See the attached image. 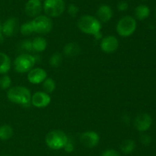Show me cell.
Masks as SVG:
<instances>
[{"mask_svg":"<svg viewBox=\"0 0 156 156\" xmlns=\"http://www.w3.org/2000/svg\"><path fill=\"white\" fill-rule=\"evenodd\" d=\"M7 98L13 103L23 106H28L30 103L31 93L27 87L17 86L9 89L7 92Z\"/></svg>","mask_w":156,"mask_h":156,"instance_id":"6da1fadb","label":"cell"},{"mask_svg":"<svg viewBox=\"0 0 156 156\" xmlns=\"http://www.w3.org/2000/svg\"><path fill=\"white\" fill-rule=\"evenodd\" d=\"M77 26L79 30L85 34L94 35L101 29V22L96 17L85 15L79 18Z\"/></svg>","mask_w":156,"mask_h":156,"instance_id":"7a4b0ae2","label":"cell"},{"mask_svg":"<svg viewBox=\"0 0 156 156\" xmlns=\"http://www.w3.org/2000/svg\"><path fill=\"white\" fill-rule=\"evenodd\" d=\"M69 137L62 130L55 129L49 132L45 137L47 146L53 150L62 149L68 141Z\"/></svg>","mask_w":156,"mask_h":156,"instance_id":"3957f363","label":"cell"},{"mask_svg":"<svg viewBox=\"0 0 156 156\" xmlns=\"http://www.w3.org/2000/svg\"><path fill=\"white\" fill-rule=\"evenodd\" d=\"M137 23L135 18L130 15H126L118 21L117 24V32L120 36L127 38L131 36L136 29Z\"/></svg>","mask_w":156,"mask_h":156,"instance_id":"277c9868","label":"cell"},{"mask_svg":"<svg viewBox=\"0 0 156 156\" xmlns=\"http://www.w3.org/2000/svg\"><path fill=\"white\" fill-rule=\"evenodd\" d=\"M36 64L35 57L29 54H21L14 61V68L19 73H28Z\"/></svg>","mask_w":156,"mask_h":156,"instance_id":"5b68a950","label":"cell"},{"mask_svg":"<svg viewBox=\"0 0 156 156\" xmlns=\"http://www.w3.org/2000/svg\"><path fill=\"white\" fill-rule=\"evenodd\" d=\"M66 9L64 0H44L43 9L46 15L56 18L62 15Z\"/></svg>","mask_w":156,"mask_h":156,"instance_id":"8992f818","label":"cell"},{"mask_svg":"<svg viewBox=\"0 0 156 156\" xmlns=\"http://www.w3.org/2000/svg\"><path fill=\"white\" fill-rule=\"evenodd\" d=\"M34 32L41 35H46L51 32L53 28V21L47 15H40L31 20Z\"/></svg>","mask_w":156,"mask_h":156,"instance_id":"52a82bcc","label":"cell"},{"mask_svg":"<svg viewBox=\"0 0 156 156\" xmlns=\"http://www.w3.org/2000/svg\"><path fill=\"white\" fill-rule=\"evenodd\" d=\"M152 124V119L148 113H143L137 115L134 119V126L139 132H144L150 128Z\"/></svg>","mask_w":156,"mask_h":156,"instance_id":"ba28073f","label":"cell"},{"mask_svg":"<svg viewBox=\"0 0 156 156\" xmlns=\"http://www.w3.org/2000/svg\"><path fill=\"white\" fill-rule=\"evenodd\" d=\"M80 142L87 148H94L98 145L100 136L98 133L94 131H86L80 135Z\"/></svg>","mask_w":156,"mask_h":156,"instance_id":"9c48e42d","label":"cell"},{"mask_svg":"<svg viewBox=\"0 0 156 156\" xmlns=\"http://www.w3.org/2000/svg\"><path fill=\"white\" fill-rule=\"evenodd\" d=\"M51 102L49 93L44 91H38L31 95L30 103L37 108H44L47 106Z\"/></svg>","mask_w":156,"mask_h":156,"instance_id":"30bf717a","label":"cell"},{"mask_svg":"<svg viewBox=\"0 0 156 156\" xmlns=\"http://www.w3.org/2000/svg\"><path fill=\"white\" fill-rule=\"evenodd\" d=\"M119 47V41L115 36L108 35L101 40L100 47L104 52L108 54L114 53Z\"/></svg>","mask_w":156,"mask_h":156,"instance_id":"8fae6325","label":"cell"},{"mask_svg":"<svg viewBox=\"0 0 156 156\" xmlns=\"http://www.w3.org/2000/svg\"><path fill=\"white\" fill-rule=\"evenodd\" d=\"M47 77V73L44 69L41 67L32 68L27 73V80L33 84H40L44 81Z\"/></svg>","mask_w":156,"mask_h":156,"instance_id":"7c38bea8","label":"cell"},{"mask_svg":"<svg viewBox=\"0 0 156 156\" xmlns=\"http://www.w3.org/2000/svg\"><path fill=\"white\" fill-rule=\"evenodd\" d=\"M42 9L43 5L39 0H28L24 8L26 15L31 18H35L41 15Z\"/></svg>","mask_w":156,"mask_h":156,"instance_id":"4fadbf2b","label":"cell"},{"mask_svg":"<svg viewBox=\"0 0 156 156\" xmlns=\"http://www.w3.org/2000/svg\"><path fill=\"white\" fill-rule=\"evenodd\" d=\"M18 20L15 18H9L2 24V32L6 37H12L18 31Z\"/></svg>","mask_w":156,"mask_h":156,"instance_id":"5bb4252c","label":"cell"},{"mask_svg":"<svg viewBox=\"0 0 156 156\" xmlns=\"http://www.w3.org/2000/svg\"><path fill=\"white\" fill-rule=\"evenodd\" d=\"M97 17L101 22H108L113 17L112 9L108 5H101L98 9Z\"/></svg>","mask_w":156,"mask_h":156,"instance_id":"9a60e30c","label":"cell"},{"mask_svg":"<svg viewBox=\"0 0 156 156\" xmlns=\"http://www.w3.org/2000/svg\"><path fill=\"white\" fill-rule=\"evenodd\" d=\"M81 49L80 47L78 44L75 42H70L66 44L63 47L64 55L67 58H74V57L78 56L80 54Z\"/></svg>","mask_w":156,"mask_h":156,"instance_id":"2e32d148","label":"cell"},{"mask_svg":"<svg viewBox=\"0 0 156 156\" xmlns=\"http://www.w3.org/2000/svg\"><path fill=\"white\" fill-rule=\"evenodd\" d=\"M135 17L140 21L146 19L150 15V9L146 5H140L137 6L134 11Z\"/></svg>","mask_w":156,"mask_h":156,"instance_id":"e0dca14e","label":"cell"},{"mask_svg":"<svg viewBox=\"0 0 156 156\" xmlns=\"http://www.w3.org/2000/svg\"><path fill=\"white\" fill-rule=\"evenodd\" d=\"M11 68L10 58L6 54L0 52V74L8 73Z\"/></svg>","mask_w":156,"mask_h":156,"instance_id":"ac0fdd59","label":"cell"},{"mask_svg":"<svg viewBox=\"0 0 156 156\" xmlns=\"http://www.w3.org/2000/svg\"><path fill=\"white\" fill-rule=\"evenodd\" d=\"M33 50L36 52H42L46 50L47 47V41L43 37H36L32 40Z\"/></svg>","mask_w":156,"mask_h":156,"instance_id":"d6986e66","label":"cell"},{"mask_svg":"<svg viewBox=\"0 0 156 156\" xmlns=\"http://www.w3.org/2000/svg\"><path fill=\"white\" fill-rule=\"evenodd\" d=\"M13 128L9 125H2L0 126V139L9 140L13 136Z\"/></svg>","mask_w":156,"mask_h":156,"instance_id":"ffe728a7","label":"cell"},{"mask_svg":"<svg viewBox=\"0 0 156 156\" xmlns=\"http://www.w3.org/2000/svg\"><path fill=\"white\" fill-rule=\"evenodd\" d=\"M136 148V143L132 139H126L120 145V150L123 154H130Z\"/></svg>","mask_w":156,"mask_h":156,"instance_id":"44dd1931","label":"cell"},{"mask_svg":"<svg viewBox=\"0 0 156 156\" xmlns=\"http://www.w3.org/2000/svg\"><path fill=\"white\" fill-rule=\"evenodd\" d=\"M43 89L47 93H53L56 89V83L52 78L47 77L43 82Z\"/></svg>","mask_w":156,"mask_h":156,"instance_id":"7402d4cb","label":"cell"},{"mask_svg":"<svg viewBox=\"0 0 156 156\" xmlns=\"http://www.w3.org/2000/svg\"><path fill=\"white\" fill-rule=\"evenodd\" d=\"M19 30L21 35H25V36H27V35H31L32 33H34V28H33V25H32L31 21H27V22L21 24V25L20 26Z\"/></svg>","mask_w":156,"mask_h":156,"instance_id":"603a6c76","label":"cell"},{"mask_svg":"<svg viewBox=\"0 0 156 156\" xmlns=\"http://www.w3.org/2000/svg\"><path fill=\"white\" fill-rule=\"evenodd\" d=\"M61 62H62V56L59 53L53 54L49 60L50 65L53 67H58L61 64Z\"/></svg>","mask_w":156,"mask_h":156,"instance_id":"cb8c5ba5","label":"cell"},{"mask_svg":"<svg viewBox=\"0 0 156 156\" xmlns=\"http://www.w3.org/2000/svg\"><path fill=\"white\" fill-rule=\"evenodd\" d=\"M11 84H12V80L8 75H4L0 78V88L2 90H7L10 88Z\"/></svg>","mask_w":156,"mask_h":156,"instance_id":"d4e9b609","label":"cell"},{"mask_svg":"<svg viewBox=\"0 0 156 156\" xmlns=\"http://www.w3.org/2000/svg\"><path fill=\"white\" fill-rule=\"evenodd\" d=\"M20 48L22 50L25 51H32L33 47H32V41L30 40H24L20 44Z\"/></svg>","mask_w":156,"mask_h":156,"instance_id":"484cf974","label":"cell"},{"mask_svg":"<svg viewBox=\"0 0 156 156\" xmlns=\"http://www.w3.org/2000/svg\"><path fill=\"white\" fill-rule=\"evenodd\" d=\"M67 12L71 17H76L79 12V8L76 5L70 4L67 8Z\"/></svg>","mask_w":156,"mask_h":156,"instance_id":"4316f807","label":"cell"},{"mask_svg":"<svg viewBox=\"0 0 156 156\" xmlns=\"http://www.w3.org/2000/svg\"><path fill=\"white\" fill-rule=\"evenodd\" d=\"M140 142H141L143 145H149V144L151 143V142H152V138H151V136H149V135L143 133V134H142L141 136H140Z\"/></svg>","mask_w":156,"mask_h":156,"instance_id":"83f0119b","label":"cell"},{"mask_svg":"<svg viewBox=\"0 0 156 156\" xmlns=\"http://www.w3.org/2000/svg\"><path fill=\"white\" fill-rule=\"evenodd\" d=\"M63 149L68 153H71L74 151L75 145H74V142H73V141L71 140V139H69V138L68 141H67L66 144L65 146H64Z\"/></svg>","mask_w":156,"mask_h":156,"instance_id":"f1b7e54d","label":"cell"},{"mask_svg":"<svg viewBox=\"0 0 156 156\" xmlns=\"http://www.w3.org/2000/svg\"><path fill=\"white\" fill-rule=\"evenodd\" d=\"M101 156H120V154L117 150L107 149L102 153Z\"/></svg>","mask_w":156,"mask_h":156,"instance_id":"f546056e","label":"cell"},{"mask_svg":"<svg viewBox=\"0 0 156 156\" xmlns=\"http://www.w3.org/2000/svg\"><path fill=\"white\" fill-rule=\"evenodd\" d=\"M128 8H129V5L125 1H120L117 4V9L120 12H124V11L127 10Z\"/></svg>","mask_w":156,"mask_h":156,"instance_id":"4dcf8cb0","label":"cell"},{"mask_svg":"<svg viewBox=\"0 0 156 156\" xmlns=\"http://www.w3.org/2000/svg\"><path fill=\"white\" fill-rule=\"evenodd\" d=\"M122 121L125 125H129L130 123V116L127 114L123 115V117H122Z\"/></svg>","mask_w":156,"mask_h":156,"instance_id":"1f68e13d","label":"cell"},{"mask_svg":"<svg viewBox=\"0 0 156 156\" xmlns=\"http://www.w3.org/2000/svg\"><path fill=\"white\" fill-rule=\"evenodd\" d=\"M93 36H94V39H95V40H98V41H101V40L103 38V34H102V32L100 31V32H97L96 34H94Z\"/></svg>","mask_w":156,"mask_h":156,"instance_id":"d6a6232c","label":"cell"},{"mask_svg":"<svg viewBox=\"0 0 156 156\" xmlns=\"http://www.w3.org/2000/svg\"><path fill=\"white\" fill-rule=\"evenodd\" d=\"M3 41H4V35H3L2 32H0V44H2Z\"/></svg>","mask_w":156,"mask_h":156,"instance_id":"836d02e7","label":"cell"},{"mask_svg":"<svg viewBox=\"0 0 156 156\" xmlns=\"http://www.w3.org/2000/svg\"><path fill=\"white\" fill-rule=\"evenodd\" d=\"M2 24L0 23V32H2Z\"/></svg>","mask_w":156,"mask_h":156,"instance_id":"e575fe53","label":"cell"},{"mask_svg":"<svg viewBox=\"0 0 156 156\" xmlns=\"http://www.w3.org/2000/svg\"><path fill=\"white\" fill-rule=\"evenodd\" d=\"M2 156H9V155H8V154H4V155H2Z\"/></svg>","mask_w":156,"mask_h":156,"instance_id":"d590c367","label":"cell"},{"mask_svg":"<svg viewBox=\"0 0 156 156\" xmlns=\"http://www.w3.org/2000/svg\"><path fill=\"white\" fill-rule=\"evenodd\" d=\"M155 16H156V8H155Z\"/></svg>","mask_w":156,"mask_h":156,"instance_id":"8d00e7d4","label":"cell"},{"mask_svg":"<svg viewBox=\"0 0 156 156\" xmlns=\"http://www.w3.org/2000/svg\"><path fill=\"white\" fill-rule=\"evenodd\" d=\"M141 1H146V0H141Z\"/></svg>","mask_w":156,"mask_h":156,"instance_id":"74e56055","label":"cell"},{"mask_svg":"<svg viewBox=\"0 0 156 156\" xmlns=\"http://www.w3.org/2000/svg\"><path fill=\"white\" fill-rule=\"evenodd\" d=\"M39 1H41H41H42V0H39Z\"/></svg>","mask_w":156,"mask_h":156,"instance_id":"f35d334b","label":"cell"}]
</instances>
